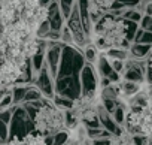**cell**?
<instances>
[{"label":"cell","mask_w":152,"mask_h":145,"mask_svg":"<svg viewBox=\"0 0 152 145\" xmlns=\"http://www.w3.org/2000/svg\"><path fill=\"white\" fill-rule=\"evenodd\" d=\"M127 114L124 130L130 135H145L152 141V84L142 88L125 102Z\"/></svg>","instance_id":"6da1fadb"},{"label":"cell","mask_w":152,"mask_h":145,"mask_svg":"<svg viewBox=\"0 0 152 145\" xmlns=\"http://www.w3.org/2000/svg\"><path fill=\"white\" fill-rule=\"evenodd\" d=\"M90 38L100 52L112 48H128L131 45L127 39V20L113 15L110 11L93 24Z\"/></svg>","instance_id":"7a4b0ae2"},{"label":"cell","mask_w":152,"mask_h":145,"mask_svg":"<svg viewBox=\"0 0 152 145\" xmlns=\"http://www.w3.org/2000/svg\"><path fill=\"white\" fill-rule=\"evenodd\" d=\"M33 126L34 132L43 136H54L63 130H69L66 123V112L60 109L52 99L46 97H43L42 106L33 117Z\"/></svg>","instance_id":"3957f363"},{"label":"cell","mask_w":152,"mask_h":145,"mask_svg":"<svg viewBox=\"0 0 152 145\" xmlns=\"http://www.w3.org/2000/svg\"><path fill=\"white\" fill-rule=\"evenodd\" d=\"M85 57L82 49L76 48L75 45H64L63 52H61V60L57 72V78L63 77H70L75 74H81V69L85 64ZM55 78V79H57Z\"/></svg>","instance_id":"277c9868"},{"label":"cell","mask_w":152,"mask_h":145,"mask_svg":"<svg viewBox=\"0 0 152 145\" xmlns=\"http://www.w3.org/2000/svg\"><path fill=\"white\" fill-rule=\"evenodd\" d=\"M30 132H34L31 117L27 114V111L24 109L23 105H14V115L9 123V139H12V138L23 139Z\"/></svg>","instance_id":"5b68a950"},{"label":"cell","mask_w":152,"mask_h":145,"mask_svg":"<svg viewBox=\"0 0 152 145\" xmlns=\"http://www.w3.org/2000/svg\"><path fill=\"white\" fill-rule=\"evenodd\" d=\"M81 79V97H97V90L100 87V77L96 64L85 61L79 74Z\"/></svg>","instance_id":"8992f818"},{"label":"cell","mask_w":152,"mask_h":145,"mask_svg":"<svg viewBox=\"0 0 152 145\" xmlns=\"http://www.w3.org/2000/svg\"><path fill=\"white\" fill-rule=\"evenodd\" d=\"M66 26L70 29L72 32V36H73V42H75V46L76 48H85L91 39L90 36L87 35L85 29H84V24H82V18H81V14H79V9H78V5H73V9L69 15V18L66 20Z\"/></svg>","instance_id":"52a82bcc"},{"label":"cell","mask_w":152,"mask_h":145,"mask_svg":"<svg viewBox=\"0 0 152 145\" xmlns=\"http://www.w3.org/2000/svg\"><path fill=\"white\" fill-rule=\"evenodd\" d=\"M55 94L69 97L72 100H78L81 97V79L79 74L70 77H63L55 79Z\"/></svg>","instance_id":"ba28073f"},{"label":"cell","mask_w":152,"mask_h":145,"mask_svg":"<svg viewBox=\"0 0 152 145\" xmlns=\"http://www.w3.org/2000/svg\"><path fill=\"white\" fill-rule=\"evenodd\" d=\"M122 78L127 81H134L145 84L146 82V58H133L130 57L125 61L124 70H122Z\"/></svg>","instance_id":"9c48e42d"},{"label":"cell","mask_w":152,"mask_h":145,"mask_svg":"<svg viewBox=\"0 0 152 145\" xmlns=\"http://www.w3.org/2000/svg\"><path fill=\"white\" fill-rule=\"evenodd\" d=\"M33 85L40 90V93L43 94V97L54 99V96H55V78L52 77V74L49 72L46 63L42 66V69L36 74V78H34Z\"/></svg>","instance_id":"30bf717a"},{"label":"cell","mask_w":152,"mask_h":145,"mask_svg":"<svg viewBox=\"0 0 152 145\" xmlns=\"http://www.w3.org/2000/svg\"><path fill=\"white\" fill-rule=\"evenodd\" d=\"M63 48H64V43L61 40H48V49H46V54H45V63H46V66H48V69H49V72L52 74L54 78H57V72H58Z\"/></svg>","instance_id":"8fae6325"},{"label":"cell","mask_w":152,"mask_h":145,"mask_svg":"<svg viewBox=\"0 0 152 145\" xmlns=\"http://www.w3.org/2000/svg\"><path fill=\"white\" fill-rule=\"evenodd\" d=\"M46 20L51 26V30L61 32L66 26V18L60 8V0H51V3L46 6Z\"/></svg>","instance_id":"7c38bea8"},{"label":"cell","mask_w":152,"mask_h":145,"mask_svg":"<svg viewBox=\"0 0 152 145\" xmlns=\"http://www.w3.org/2000/svg\"><path fill=\"white\" fill-rule=\"evenodd\" d=\"M96 69L99 72L100 78H109L112 82H119L121 81V74H118V72L112 67L110 60L106 57L104 52H100V55L96 61Z\"/></svg>","instance_id":"4fadbf2b"},{"label":"cell","mask_w":152,"mask_h":145,"mask_svg":"<svg viewBox=\"0 0 152 145\" xmlns=\"http://www.w3.org/2000/svg\"><path fill=\"white\" fill-rule=\"evenodd\" d=\"M97 114H99V120H100V124L103 129H106L107 132H110L113 136H118L124 132V127H121L112 117V114H109L102 103H99L97 106Z\"/></svg>","instance_id":"5bb4252c"},{"label":"cell","mask_w":152,"mask_h":145,"mask_svg":"<svg viewBox=\"0 0 152 145\" xmlns=\"http://www.w3.org/2000/svg\"><path fill=\"white\" fill-rule=\"evenodd\" d=\"M142 85H143V84H140V82L127 81V79H122V81H119V82H118L121 97H125V99H128V97L134 96V94H136V93L142 88Z\"/></svg>","instance_id":"9a60e30c"},{"label":"cell","mask_w":152,"mask_h":145,"mask_svg":"<svg viewBox=\"0 0 152 145\" xmlns=\"http://www.w3.org/2000/svg\"><path fill=\"white\" fill-rule=\"evenodd\" d=\"M151 49H152V45L142 43V42H133L128 46L130 57H133V58H146L148 54L151 52Z\"/></svg>","instance_id":"2e32d148"},{"label":"cell","mask_w":152,"mask_h":145,"mask_svg":"<svg viewBox=\"0 0 152 145\" xmlns=\"http://www.w3.org/2000/svg\"><path fill=\"white\" fill-rule=\"evenodd\" d=\"M31 85L30 84H15L11 90H12V99H14V105H21L24 102V97L28 91Z\"/></svg>","instance_id":"e0dca14e"},{"label":"cell","mask_w":152,"mask_h":145,"mask_svg":"<svg viewBox=\"0 0 152 145\" xmlns=\"http://www.w3.org/2000/svg\"><path fill=\"white\" fill-rule=\"evenodd\" d=\"M106 57L110 58V60H122V61H127L130 58V51L128 48H112V49H107L106 52Z\"/></svg>","instance_id":"ac0fdd59"},{"label":"cell","mask_w":152,"mask_h":145,"mask_svg":"<svg viewBox=\"0 0 152 145\" xmlns=\"http://www.w3.org/2000/svg\"><path fill=\"white\" fill-rule=\"evenodd\" d=\"M84 57H85V60L88 61V63H93V64H96V61H97V58H99V55H100V51L97 49V46L93 43V42H90L85 48H84Z\"/></svg>","instance_id":"d6986e66"},{"label":"cell","mask_w":152,"mask_h":145,"mask_svg":"<svg viewBox=\"0 0 152 145\" xmlns=\"http://www.w3.org/2000/svg\"><path fill=\"white\" fill-rule=\"evenodd\" d=\"M54 103L60 108V109H63V111H67V109H72L73 106H75V102L76 100H72V99H69V97H64V96H58V94H55L54 96Z\"/></svg>","instance_id":"ffe728a7"},{"label":"cell","mask_w":152,"mask_h":145,"mask_svg":"<svg viewBox=\"0 0 152 145\" xmlns=\"http://www.w3.org/2000/svg\"><path fill=\"white\" fill-rule=\"evenodd\" d=\"M122 17H124L125 20H128V21H136V23H140V20H142L143 14H142L140 11H137L136 8H128V9H125V11H124Z\"/></svg>","instance_id":"44dd1931"},{"label":"cell","mask_w":152,"mask_h":145,"mask_svg":"<svg viewBox=\"0 0 152 145\" xmlns=\"http://www.w3.org/2000/svg\"><path fill=\"white\" fill-rule=\"evenodd\" d=\"M40 99H43V94L40 93V90H39L37 87L31 85V87L28 88V91H27V94H26V97H24V102H23V103H26V102L40 100Z\"/></svg>","instance_id":"7402d4cb"},{"label":"cell","mask_w":152,"mask_h":145,"mask_svg":"<svg viewBox=\"0 0 152 145\" xmlns=\"http://www.w3.org/2000/svg\"><path fill=\"white\" fill-rule=\"evenodd\" d=\"M14 106V99H12V90H8L2 97H0V111L3 109H8Z\"/></svg>","instance_id":"603a6c76"},{"label":"cell","mask_w":152,"mask_h":145,"mask_svg":"<svg viewBox=\"0 0 152 145\" xmlns=\"http://www.w3.org/2000/svg\"><path fill=\"white\" fill-rule=\"evenodd\" d=\"M76 3V0H60V8H61V12L64 15V18L67 20L72 9H73V5Z\"/></svg>","instance_id":"cb8c5ba5"},{"label":"cell","mask_w":152,"mask_h":145,"mask_svg":"<svg viewBox=\"0 0 152 145\" xmlns=\"http://www.w3.org/2000/svg\"><path fill=\"white\" fill-rule=\"evenodd\" d=\"M60 40H61L64 45H75L72 32H70V29H69L67 26H64V27L61 29V39H60Z\"/></svg>","instance_id":"d4e9b609"},{"label":"cell","mask_w":152,"mask_h":145,"mask_svg":"<svg viewBox=\"0 0 152 145\" xmlns=\"http://www.w3.org/2000/svg\"><path fill=\"white\" fill-rule=\"evenodd\" d=\"M139 27H142L145 32H152V15L143 14V17L139 23Z\"/></svg>","instance_id":"484cf974"},{"label":"cell","mask_w":152,"mask_h":145,"mask_svg":"<svg viewBox=\"0 0 152 145\" xmlns=\"http://www.w3.org/2000/svg\"><path fill=\"white\" fill-rule=\"evenodd\" d=\"M146 82L152 84V49L146 57Z\"/></svg>","instance_id":"4316f807"},{"label":"cell","mask_w":152,"mask_h":145,"mask_svg":"<svg viewBox=\"0 0 152 145\" xmlns=\"http://www.w3.org/2000/svg\"><path fill=\"white\" fill-rule=\"evenodd\" d=\"M51 30V26H49V23H48V20H43L40 24H39V27H37V32H36V36L37 38H45V35L48 33Z\"/></svg>","instance_id":"83f0119b"},{"label":"cell","mask_w":152,"mask_h":145,"mask_svg":"<svg viewBox=\"0 0 152 145\" xmlns=\"http://www.w3.org/2000/svg\"><path fill=\"white\" fill-rule=\"evenodd\" d=\"M0 138H2L3 144H6L9 139V124H6L2 118H0Z\"/></svg>","instance_id":"f1b7e54d"},{"label":"cell","mask_w":152,"mask_h":145,"mask_svg":"<svg viewBox=\"0 0 152 145\" xmlns=\"http://www.w3.org/2000/svg\"><path fill=\"white\" fill-rule=\"evenodd\" d=\"M133 145H149V138L145 135H131Z\"/></svg>","instance_id":"f546056e"},{"label":"cell","mask_w":152,"mask_h":145,"mask_svg":"<svg viewBox=\"0 0 152 145\" xmlns=\"http://www.w3.org/2000/svg\"><path fill=\"white\" fill-rule=\"evenodd\" d=\"M109 60H110V58H109ZM110 64H112V67L118 72V74H122L124 66H125V61H122V60H110Z\"/></svg>","instance_id":"4dcf8cb0"},{"label":"cell","mask_w":152,"mask_h":145,"mask_svg":"<svg viewBox=\"0 0 152 145\" xmlns=\"http://www.w3.org/2000/svg\"><path fill=\"white\" fill-rule=\"evenodd\" d=\"M142 43H148V45H152V32H145L142 39H140Z\"/></svg>","instance_id":"1f68e13d"},{"label":"cell","mask_w":152,"mask_h":145,"mask_svg":"<svg viewBox=\"0 0 152 145\" xmlns=\"http://www.w3.org/2000/svg\"><path fill=\"white\" fill-rule=\"evenodd\" d=\"M143 33H145V30H143L142 27H139V29H137V32H136V35H134V40H133V42H140V39H142Z\"/></svg>","instance_id":"d6a6232c"},{"label":"cell","mask_w":152,"mask_h":145,"mask_svg":"<svg viewBox=\"0 0 152 145\" xmlns=\"http://www.w3.org/2000/svg\"><path fill=\"white\" fill-rule=\"evenodd\" d=\"M37 2H39V5H40L42 8H46V6L51 3V0H37Z\"/></svg>","instance_id":"836d02e7"},{"label":"cell","mask_w":152,"mask_h":145,"mask_svg":"<svg viewBox=\"0 0 152 145\" xmlns=\"http://www.w3.org/2000/svg\"><path fill=\"white\" fill-rule=\"evenodd\" d=\"M0 144H3V141H2V138H0Z\"/></svg>","instance_id":"e575fe53"},{"label":"cell","mask_w":152,"mask_h":145,"mask_svg":"<svg viewBox=\"0 0 152 145\" xmlns=\"http://www.w3.org/2000/svg\"><path fill=\"white\" fill-rule=\"evenodd\" d=\"M149 145H152V141H149Z\"/></svg>","instance_id":"d590c367"}]
</instances>
